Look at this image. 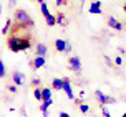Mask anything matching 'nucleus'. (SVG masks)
Listing matches in <instances>:
<instances>
[{
	"mask_svg": "<svg viewBox=\"0 0 126 117\" xmlns=\"http://www.w3.org/2000/svg\"><path fill=\"white\" fill-rule=\"evenodd\" d=\"M80 111H81L83 114H86V112H90V107H88V104H83V102H80Z\"/></svg>",
	"mask_w": 126,
	"mask_h": 117,
	"instance_id": "aec40b11",
	"label": "nucleus"
},
{
	"mask_svg": "<svg viewBox=\"0 0 126 117\" xmlns=\"http://www.w3.org/2000/svg\"><path fill=\"white\" fill-rule=\"evenodd\" d=\"M40 12H42V15H43V17H48V15H50V8H48V5H47V3H40Z\"/></svg>",
	"mask_w": 126,
	"mask_h": 117,
	"instance_id": "dca6fc26",
	"label": "nucleus"
},
{
	"mask_svg": "<svg viewBox=\"0 0 126 117\" xmlns=\"http://www.w3.org/2000/svg\"><path fill=\"white\" fill-rule=\"evenodd\" d=\"M70 51H71V45L68 43V45H66V51H65V53H70Z\"/></svg>",
	"mask_w": 126,
	"mask_h": 117,
	"instance_id": "cd10ccee",
	"label": "nucleus"
},
{
	"mask_svg": "<svg viewBox=\"0 0 126 117\" xmlns=\"http://www.w3.org/2000/svg\"><path fill=\"white\" fill-rule=\"evenodd\" d=\"M45 64V56H35V59L32 61V66L35 69H38V68H42Z\"/></svg>",
	"mask_w": 126,
	"mask_h": 117,
	"instance_id": "f8f14e48",
	"label": "nucleus"
},
{
	"mask_svg": "<svg viewBox=\"0 0 126 117\" xmlns=\"http://www.w3.org/2000/svg\"><path fill=\"white\" fill-rule=\"evenodd\" d=\"M51 87H53L55 91H63V79L55 78V79H53V82H51Z\"/></svg>",
	"mask_w": 126,
	"mask_h": 117,
	"instance_id": "ddd939ff",
	"label": "nucleus"
},
{
	"mask_svg": "<svg viewBox=\"0 0 126 117\" xmlns=\"http://www.w3.org/2000/svg\"><path fill=\"white\" fill-rule=\"evenodd\" d=\"M65 23V17H63V13H58L57 15V25H63Z\"/></svg>",
	"mask_w": 126,
	"mask_h": 117,
	"instance_id": "412c9836",
	"label": "nucleus"
},
{
	"mask_svg": "<svg viewBox=\"0 0 126 117\" xmlns=\"http://www.w3.org/2000/svg\"><path fill=\"white\" fill-rule=\"evenodd\" d=\"M45 22H47L48 26H55V25H57V17H55L53 13H50L48 17H45Z\"/></svg>",
	"mask_w": 126,
	"mask_h": 117,
	"instance_id": "4468645a",
	"label": "nucleus"
},
{
	"mask_svg": "<svg viewBox=\"0 0 126 117\" xmlns=\"http://www.w3.org/2000/svg\"><path fill=\"white\" fill-rule=\"evenodd\" d=\"M58 117H70V116L66 114V112H60V116H58Z\"/></svg>",
	"mask_w": 126,
	"mask_h": 117,
	"instance_id": "c85d7f7f",
	"label": "nucleus"
},
{
	"mask_svg": "<svg viewBox=\"0 0 126 117\" xmlns=\"http://www.w3.org/2000/svg\"><path fill=\"white\" fill-rule=\"evenodd\" d=\"M43 101H51V91L50 87H43ZM42 101V102H43Z\"/></svg>",
	"mask_w": 126,
	"mask_h": 117,
	"instance_id": "a211bd4d",
	"label": "nucleus"
},
{
	"mask_svg": "<svg viewBox=\"0 0 126 117\" xmlns=\"http://www.w3.org/2000/svg\"><path fill=\"white\" fill-rule=\"evenodd\" d=\"M63 93L66 94L68 99H75V93H73V89H71V84H70L68 78H63Z\"/></svg>",
	"mask_w": 126,
	"mask_h": 117,
	"instance_id": "39448f33",
	"label": "nucleus"
},
{
	"mask_svg": "<svg viewBox=\"0 0 126 117\" xmlns=\"http://www.w3.org/2000/svg\"><path fill=\"white\" fill-rule=\"evenodd\" d=\"M37 2H38V3H43V2H45V0H37Z\"/></svg>",
	"mask_w": 126,
	"mask_h": 117,
	"instance_id": "c756f323",
	"label": "nucleus"
},
{
	"mask_svg": "<svg viewBox=\"0 0 126 117\" xmlns=\"http://www.w3.org/2000/svg\"><path fill=\"white\" fill-rule=\"evenodd\" d=\"M12 79H13V82H15L17 86H22V84H23V79H25V76L20 73V71H13Z\"/></svg>",
	"mask_w": 126,
	"mask_h": 117,
	"instance_id": "1a4fd4ad",
	"label": "nucleus"
},
{
	"mask_svg": "<svg viewBox=\"0 0 126 117\" xmlns=\"http://www.w3.org/2000/svg\"><path fill=\"white\" fill-rule=\"evenodd\" d=\"M123 10H125V12H126V3H125V5H123Z\"/></svg>",
	"mask_w": 126,
	"mask_h": 117,
	"instance_id": "7c9ffc66",
	"label": "nucleus"
},
{
	"mask_svg": "<svg viewBox=\"0 0 126 117\" xmlns=\"http://www.w3.org/2000/svg\"><path fill=\"white\" fill-rule=\"evenodd\" d=\"M5 74H7L5 64H3V61H0V78H5Z\"/></svg>",
	"mask_w": 126,
	"mask_h": 117,
	"instance_id": "6ab92c4d",
	"label": "nucleus"
},
{
	"mask_svg": "<svg viewBox=\"0 0 126 117\" xmlns=\"http://www.w3.org/2000/svg\"><path fill=\"white\" fill-rule=\"evenodd\" d=\"M94 96H96V99H98L100 105L114 104V102H116V99H114V97H111V96H106V94H103L101 91H94Z\"/></svg>",
	"mask_w": 126,
	"mask_h": 117,
	"instance_id": "7ed1b4c3",
	"label": "nucleus"
},
{
	"mask_svg": "<svg viewBox=\"0 0 126 117\" xmlns=\"http://www.w3.org/2000/svg\"><path fill=\"white\" fill-rule=\"evenodd\" d=\"M32 36L28 35V33H22V35H15V33H12L10 36H8V40H7V46H8V49L10 51H13V53H18V51H27V49L32 48Z\"/></svg>",
	"mask_w": 126,
	"mask_h": 117,
	"instance_id": "f257e3e1",
	"label": "nucleus"
},
{
	"mask_svg": "<svg viewBox=\"0 0 126 117\" xmlns=\"http://www.w3.org/2000/svg\"><path fill=\"white\" fill-rule=\"evenodd\" d=\"M101 0H94L93 3H90V8H88V12L90 13H93V15H100V13H103L101 12Z\"/></svg>",
	"mask_w": 126,
	"mask_h": 117,
	"instance_id": "0eeeda50",
	"label": "nucleus"
},
{
	"mask_svg": "<svg viewBox=\"0 0 126 117\" xmlns=\"http://www.w3.org/2000/svg\"><path fill=\"white\" fill-rule=\"evenodd\" d=\"M62 3H63V5H65V3H66V2H65V0H57V5H58V7L62 5Z\"/></svg>",
	"mask_w": 126,
	"mask_h": 117,
	"instance_id": "bb28decb",
	"label": "nucleus"
},
{
	"mask_svg": "<svg viewBox=\"0 0 126 117\" xmlns=\"http://www.w3.org/2000/svg\"><path fill=\"white\" fill-rule=\"evenodd\" d=\"M7 89H8L10 93H17V84H8V86H7Z\"/></svg>",
	"mask_w": 126,
	"mask_h": 117,
	"instance_id": "5701e85b",
	"label": "nucleus"
},
{
	"mask_svg": "<svg viewBox=\"0 0 126 117\" xmlns=\"http://www.w3.org/2000/svg\"><path fill=\"white\" fill-rule=\"evenodd\" d=\"M33 97L37 99V101H43V89L35 87V89H33Z\"/></svg>",
	"mask_w": 126,
	"mask_h": 117,
	"instance_id": "2eb2a0df",
	"label": "nucleus"
},
{
	"mask_svg": "<svg viewBox=\"0 0 126 117\" xmlns=\"http://www.w3.org/2000/svg\"><path fill=\"white\" fill-rule=\"evenodd\" d=\"M121 117H126V112H125V114H123V116H121Z\"/></svg>",
	"mask_w": 126,
	"mask_h": 117,
	"instance_id": "2f4dec72",
	"label": "nucleus"
},
{
	"mask_svg": "<svg viewBox=\"0 0 126 117\" xmlns=\"http://www.w3.org/2000/svg\"><path fill=\"white\" fill-rule=\"evenodd\" d=\"M68 64H70V69L75 71V73H80L81 71V59L78 56H71L68 59Z\"/></svg>",
	"mask_w": 126,
	"mask_h": 117,
	"instance_id": "20e7f679",
	"label": "nucleus"
},
{
	"mask_svg": "<svg viewBox=\"0 0 126 117\" xmlns=\"http://www.w3.org/2000/svg\"><path fill=\"white\" fill-rule=\"evenodd\" d=\"M15 3H17V0H8V5H10V7H13Z\"/></svg>",
	"mask_w": 126,
	"mask_h": 117,
	"instance_id": "a878e982",
	"label": "nucleus"
},
{
	"mask_svg": "<svg viewBox=\"0 0 126 117\" xmlns=\"http://www.w3.org/2000/svg\"><path fill=\"white\" fill-rule=\"evenodd\" d=\"M101 112H103V117H111V114L108 112V109L105 107V105H101Z\"/></svg>",
	"mask_w": 126,
	"mask_h": 117,
	"instance_id": "4be33fe9",
	"label": "nucleus"
},
{
	"mask_svg": "<svg viewBox=\"0 0 126 117\" xmlns=\"http://www.w3.org/2000/svg\"><path fill=\"white\" fill-rule=\"evenodd\" d=\"M53 104V101H43L42 105H40V111L43 114V117H48V109H50V105Z\"/></svg>",
	"mask_w": 126,
	"mask_h": 117,
	"instance_id": "9b49d317",
	"label": "nucleus"
},
{
	"mask_svg": "<svg viewBox=\"0 0 126 117\" xmlns=\"http://www.w3.org/2000/svg\"><path fill=\"white\" fill-rule=\"evenodd\" d=\"M47 53H48V48L45 43H38L35 46V56H47Z\"/></svg>",
	"mask_w": 126,
	"mask_h": 117,
	"instance_id": "6e6552de",
	"label": "nucleus"
},
{
	"mask_svg": "<svg viewBox=\"0 0 126 117\" xmlns=\"http://www.w3.org/2000/svg\"><path fill=\"white\" fill-rule=\"evenodd\" d=\"M121 63H123V59H121V56H116V58H114V64H118V66H120Z\"/></svg>",
	"mask_w": 126,
	"mask_h": 117,
	"instance_id": "393cba45",
	"label": "nucleus"
},
{
	"mask_svg": "<svg viewBox=\"0 0 126 117\" xmlns=\"http://www.w3.org/2000/svg\"><path fill=\"white\" fill-rule=\"evenodd\" d=\"M66 41L65 40H55V48H57L58 53H65L66 51Z\"/></svg>",
	"mask_w": 126,
	"mask_h": 117,
	"instance_id": "9d476101",
	"label": "nucleus"
},
{
	"mask_svg": "<svg viewBox=\"0 0 126 117\" xmlns=\"http://www.w3.org/2000/svg\"><path fill=\"white\" fill-rule=\"evenodd\" d=\"M108 26L110 28H113V30H116V31H121L125 26H123V23H121L120 20H116L114 17H110L108 18Z\"/></svg>",
	"mask_w": 126,
	"mask_h": 117,
	"instance_id": "423d86ee",
	"label": "nucleus"
},
{
	"mask_svg": "<svg viewBox=\"0 0 126 117\" xmlns=\"http://www.w3.org/2000/svg\"><path fill=\"white\" fill-rule=\"evenodd\" d=\"M38 84H40V79H38V78H35V79H32V86L38 87Z\"/></svg>",
	"mask_w": 126,
	"mask_h": 117,
	"instance_id": "b1692460",
	"label": "nucleus"
},
{
	"mask_svg": "<svg viewBox=\"0 0 126 117\" xmlns=\"http://www.w3.org/2000/svg\"><path fill=\"white\" fill-rule=\"evenodd\" d=\"M13 25H15L13 28L25 31V30L33 28V20H32V17L23 10V8H18V10L15 12V15H13Z\"/></svg>",
	"mask_w": 126,
	"mask_h": 117,
	"instance_id": "f03ea898",
	"label": "nucleus"
},
{
	"mask_svg": "<svg viewBox=\"0 0 126 117\" xmlns=\"http://www.w3.org/2000/svg\"><path fill=\"white\" fill-rule=\"evenodd\" d=\"M12 25H13V20L7 18V22H5V26L2 28V35H7V33H8V28H12Z\"/></svg>",
	"mask_w": 126,
	"mask_h": 117,
	"instance_id": "f3484780",
	"label": "nucleus"
}]
</instances>
